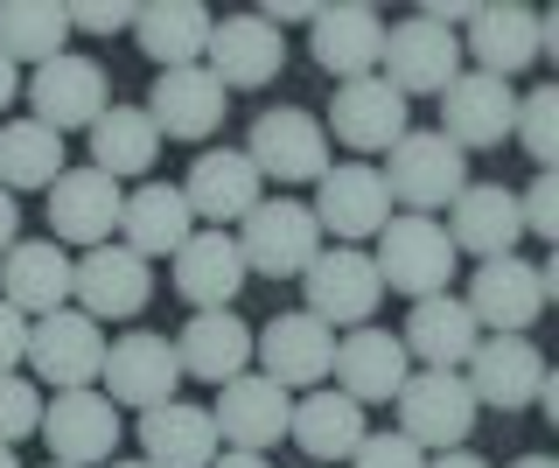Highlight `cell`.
Instances as JSON below:
<instances>
[{"label":"cell","mask_w":559,"mask_h":468,"mask_svg":"<svg viewBox=\"0 0 559 468\" xmlns=\"http://www.w3.org/2000/svg\"><path fill=\"white\" fill-rule=\"evenodd\" d=\"M384 154H392V168H378V176H384V196L406 203L413 217L448 211V203L468 189V154L454 147L448 133H399Z\"/></svg>","instance_id":"cell-1"},{"label":"cell","mask_w":559,"mask_h":468,"mask_svg":"<svg viewBox=\"0 0 559 468\" xmlns=\"http://www.w3.org/2000/svg\"><path fill=\"white\" fill-rule=\"evenodd\" d=\"M231 238L245 252V273H266V280H301L314 266V252H322V224L294 196H259V211Z\"/></svg>","instance_id":"cell-2"},{"label":"cell","mask_w":559,"mask_h":468,"mask_svg":"<svg viewBox=\"0 0 559 468\" xmlns=\"http://www.w3.org/2000/svg\"><path fill=\"white\" fill-rule=\"evenodd\" d=\"M371 266H378V287L406 293V301H427V293H448V280H454V245L433 217L406 211V217H384Z\"/></svg>","instance_id":"cell-3"},{"label":"cell","mask_w":559,"mask_h":468,"mask_svg":"<svg viewBox=\"0 0 559 468\" xmlns=\"http://www.w3.org/2000/svg\"><path fill=\"white\" fill-rule=\"evenodd\" d=\"M392 406H399V433L413 447H433V455L441 447H468V433L483 420V406H476L462 371H413Z\"/></svg>","instance_id":"cell-4"},{"label":"cell","mask_w":559,"mask_h":468,"mask_svg":"<svg viewBox=\"0 0 559 468\" xmlns=\"http://www.w3.org/2000/svg\"><path fill=\"white\" fill-rule=\"evenodd\" d=\"M245 161L259 168V182H322L329 168V133L308 106H266L252 119V141H245Z\"/></svg>","instance_id":"cell-5"},{"label":"cell","mask_w":559,"mask_h":468,"mask_svg":"<svg viewBox=\"0 0 559 468\" xmlns=\"http://www.w3.org/2000/svg\"><path fill=\"white\" fill-rule=\"evenodd\" d=\"M28 363L49 392H84L105 371V322H92L84 308H57V315L28 322Z\"/></svg>","instance_id":"cell-6"},{"label":"cell","mask_w":559,"mask_h":468,"mask_svg":"<svg viewBox=\"0 0 559 468\" xmlns=\"http://www.w3.org/2000/svg\"><path fill=\"white\" fill-rule=\"evenodd\" d=\"M301 293H308V315L329 322V328H364L378 315V301H384L371 252H357V245H322L314 252V266L301 273Z\"/></svg>","instance_id":"cell-7"},{"label":"cell","mask_w":559,"mask_h":468,"mask_svg":"<svg viewBox=\"0 0 559 468\" xmlns=\"http://www.w3.org/2000/svg\"><path fill=\"white\" fill-rule=\"evenodd\" d=\"M384 84H392L399 98H441L454 77H462V43H454V28H433V22H399L384 28V57H378Z\"/></svg>","instance_id":"cell-8"},{"label":"cell","mask_w":559,"mask_h":468,"mask_svg":"<svg viewBox=\"0 0 559 468\" xmlns=\"http://www.w3.org/2000/svg\"><path fill=\"white\" fill-rule=\"evenodd\" d=\"M252 357H259V377H273L280 392H314L336 363V328L314 322L308 308H294V315H273L252 336Z\"/></svg>","instance_id":"cell-9"},{"label":"cell","mask_w":559,"mask_h":468,"mask_svg":"<svg viewBox=\"0 0 559 468\" xmlns=\"http://www.w3.org/2000/svg\"><path fill=\"white\" fill-rule=\"evenodd\" d=\"M98 385H105V398H112V406H133V412L168 406L175 385H182L175 343H168V336H154V328H127L119 343H105V371H98Z\"/></svg>","instance_id":"cell-10"},{"label":"cell","mask_w":559,"mask_h":468,"mask_svg":"<svg viewBox=\"0 0 559 468\" xmlns=\"http://www.w3.org/2000/svg\"><path fill=\"white\" fill-rule=\"evenodd\" d=\"M70 301L92 322H133L140 308L154 301V273H147V259L127 252V245H92L70 266Z\"/></svg>","instance_id":"cell-11"},{"label":"cell","mask_w":559,"mask_h":468,"mask_svg":"<svg viewBox=\"0 0 559 468\" xmlns=\"http://www.w3.org/2000/svg\"><path fill=\"white\" fill-rule=\"evenodd\" d=\"M35 433L49 441V461L98 468V461H112V447H119V412H112V398L98 385L57 392V398H43V427Z\"/></svg>","instance_id":"cell-12"},{"label":"cell","mask_w":559,"mask_h":468,"mask_svg":"<svg viewBox=\"0 0 559 468\" xmlns=\"http://www.w3.org/2000/svg\"><path fill=\"white\" fill-rule=\"evenodd\" d=\"M468 315H476V328H489V336H532V322L546 315V280H538L532 259H483L476 280H468Z\"/></svg>","instance_id":"cell-13"},{"label":"cell","mask_w":559,"mask_h":468,"mask_svg":"<svg viewBox=\"0 0 559 468\" xmlns=\"http://www.w3.org/2000/svg\"><path fill=\"white\" fill-rule=\"evenodd\" d=\"M308 211H314V224H322V238L357 245V238H378V231H384L392 196H384V176H378L371 161H343V168H322Z\"/></svg>","instance_id":"cell-14"},{"label":"cell","mask_w":559,"mask_h":468,"mask_svg":"<svg viewBox=\"0 0 559 468\" xmlns=\"http://www.w3.org/2000/svg\"><path fill=\"white\" fill-rule=\"evenodd\" d=\"M119 211H127V189L112 176H98V168H63L49 182V238L57 245H84V252L112 245Z\"/></svg>","instance_id":"cell-15"},{"label":"cell","mask_w":559,"mask_h":468,"mask_svg":"<svg viewBox=\"0 0 559 468\" xmlns=\"http://www.w3.org/2000/svg\"><path fill=\"white\" fill-rule=\"evenodd\" d=\"M182 203H189V217L197 224H210V231H231V224H245L259 211V168L245 161V147H210V154H197V168H189L182 182Z\"/></svg>","instance_id":"cell-16"},{"label":"cell","mask_w":559,"mask_h":468,"mask_svg":"<svg viewBox=\"0 0 559 468\" xmlns=\"http://www.w3.org/2000/svg\"><path fill=\"white\" fill-rule=\"evenodd\" d=\"M462 377H468V392H476V406L518 412V406L538 398V385H546V357H538L532 336H483L476 350H468Z\"/></svg>","instance_id":"cell-17"},{"label":"cell","mask_w":559,"mask_h":468,"mask_svg":"<svg viewBox=\"0 0 559 468\" xmlns=\"http://www.w3.org/2000/svg\"><path fill=\"white\" fill-rule=\"evenodd\" d=\"M203 71L224 84V92H259V84L280 77V63H287V43H280V28H266L259 14H224V22H210V49H203Z\"/></svg>","instance_id":"cell-18"},{"label":"cell","mask_w":559,"mask_h":468,"mask_svg":"<svg viewBox=\"0 0 559 468\" xmlns=\"http://www.w3.org/2000/svg\"><path fill=\"white\" fill-rule=\"evenodd\" d=\"M322 133H336L349 154H384L399 133H413V106L384 77H349L336 84V106H329Z\"/></svg>","instance_id":"cell-19"},{"label":"cell","mask_w":559,"mask_h":468,"mask_svg":"<svg viewBox=\"0 0 559 468\" xmlns=\"http://www.w3.org/2000/svg\"><path fill=\"white\" fill-rule=\"evenodd\" d=\"M287 412L294 398L273 385V377L245 371L231 385H217V406H210V420H217V441L238 447V455H266V447L287 433Z\"/></svg>","instance_id":"cell-20"},{"label":"cell","mask_w":559,"mask_h":468,"mask_svg":"<svg viewBox=\"0 0 559 468\" xmlns=\"http://www.w3.org/2000/svg\"><path fill=\"white\" fill-rule=\"evenodd\" d=\"M511 119H518V92L503 77H483V71H462L441 92V133L462 154L476 147H503L511 141Z\"/></svg>","instance_id":"cell-21"},{"label":"cell","mask_w":559,"mask_h":468,"mask_svg":"<svg viewBox=\"0 0 559 468\" xmlns=\"http://www.w3.org/2000/svg\"><path fill=\"white\" fill-rule=\"evenodd\" d=\"M518 238H524V224H518V189H503V182H468L462 196L448 203V245L454 259H511L518 252Z\"/></svg>","instance_id":"cell-22"},{"label":"cell","mask_w":559,"mask_h":468,"mask_svg":"<svg viewBox=\"0 0 559 468\" xmlns=\"http://www.w3.org/2000/svg\"><path fill=\"white\" fill-rule=\"evenodd\" d=\"M336 392H349L357 406H384V398H399V385L413 377V357H406V343L392 336V328H349V336L336 343Z\"/></svg>","instance_id":"cell-23"},{"label":"cell","mask_w":559,"mask_h":468,"mask_svg":"<svg viewBox=\"0 0 559 468\" xmlns=\"http://www.w3.org/2000/svg\"><path fill=\"white\" fill-rule=\"evenodd\" d=\"M314 63H322L329 77H378V57H384V14L378 8H364V0H343V8H322L314 14Z\"/></svg>","instance_id":"cell-24"},{"label":"cell","mask_w":559,"mask_h":468,"mask_svg":"<svg viewBox=\"0 0 559 468\" xmlns=\"http://www.w3.org/2000/svg\"><path fill=\"white\" fill-rule=\"evenodd\" d=\"M28 106L35 119H43L49 133H70V127H92V119L105 112V71L92 57H49V63H35V77H28Z\"/></svg>","instance_id":"cell-25"},{"label":"cell","mask_w":559,"mask_h":468,"mask_svg":"<svg viewBox=\"0 0 559 468\" xmlns=\"http://www.w3.org/2000/svg\"><path fill=\"white\" fill-rule=\"evenodd\" d=\"M0 301L28 322L70 308V252L57 238H43V245H22V238H14V245L0 252Z\"/></svg>","instance_id":"cell-26"},{"label":"cell","mask_w":559,"mask_h":468,"mask_svg":"<svg viewBox=\"0 0 559 468\" xmlns=\"http://www.w3.org/2000/svg\"><path fill=\"white\" fill-rule=\"evenodd\" d=\"M224 98H231V92L197 63V71H162V77H154V92H147L140 112L154 119L162 141H203V133L224 127Z\"/></svg>","instance_id":"cell-27"},{"label":"cell","mask_w":559,"mask_h":468,"mask_svg":"<svg viewBox=\"0 0 559 468\" xmlns=\"http://www.w3.org/2000/svg\"><path fill=\"white\" fill-rule=\"evenodd\" d=\"M468 49H476V71L511 84L518 71H532L546 49H538V8L524 0H483L476 22H468Z\"/></svg>","instance_id":"cell-28"},{"label":"cell","mask_w":559,"mask_h":468,"mask_svg":"<svg viewBox=\"0 0 559 468\" xmlns=\"http://www.w3.org/2000/svg\"><path fill=\"white\" fill-rule=\"evenodd\" d=\"M245 287V252L231 231H189V245L175 252V293H182L197 315L210 308H231Z\"/></svg>","instance_id":"cell-29"},{"label":"cell","mask_w":559,"mask_h":468,"mask_svg":"<svg viewBox=\"0 0 559 468\" xmlns=\"http://www.w3.org/2000/svg\"><path fill=\"white\" fill-rule=\"evenodd\" d=\"M217 447L224 441H217L210 406H182V398H168V406L140 412V461H154V468H210Z\"/></svg>","instance_id":"cell-30"},{"label":"cell","mask_w":559,"mask_h":468,"mask_svg":"<svg viewBox=\"0 0 559 468\" xmlns=\"http://www.w3.org/2000/svg\"><path fill=\"white\" fill-rule=\"evenodd\" d=\"M175 363L197 385H231L252 363V328H245L231 308H210V315H189V328L175 336Z\"/></svg>","instance_id":"cell-31"},{"label":"cell","mask_w":559,"mask_h":468,"mask_svg":"<svg viewBox=\"0 0 559 468\" xmlns=\"http://www.w3.org/2000/svg\"><path fill=\"white\" fill-rule=\"evenodd\" d=\"M406 357H419L427 371H462L468 350L483 343L476 315H468V301H454V293H427V301H413L406 315Z\"/></svg>","instance_id":"cell-32"},{"label":"cell","mask_w":559,"mask_h":468,"mask_svg":"<svg viewBox=\"0 0 559 468\" xmlns=\"http://www.w3.org/2000/svg\"><path fill=\"white\" fill-rule=\"evenodd\" d=\"M133 43L162 71H197L210 49V8H197V0H147V8H133Z\"/></svg>","instance_id":"cell-33"},{"label":"cell","mask_w":559,"mask_h":468,"mask_svg":"<svg viewBox=\"0 0 559 468\" xmlns=\"http://www.w3.org/2000/svg\"><path fill=\"white\" fill-rule=\"evenodd\" d=\"M287 433H294V447H301L308 461H349L357 441L371 433V420H364V406L349 392H322V385H314L301 406L287 412Z\"/></svg>","instance_id":"cell-34"},{"label":"cell","mask_w":559,"mask_h":468,"mask_svg":"<svg viewBox=\"0 0 559 468\" xmlns=\"http://www.w3.org/2000/svg\"><path fill=\"white\" fill-rule=\"evenodd\" d=\"M189 231H197V217H189V203H182V189H175V182L127 189V211H119V238H127V252L175 259V252L189 245Z\"/></svg>","instance_id":"cell-35"},{"label":"cell","mask_w":559,"mask_h":468,"mask_svg":"<svg viewBox=\"0 0 559 468\" xmlns=\"http://www.w3.org/2000/svg\"><path fill=\"white\" fill-rule=\"evenodd\" d=\"M154 154H162V133H154V119L140 106H105L92 119V168L98 176H112V182L147 176Z\"/></svg>","instance_id":"cell-36"},{"label":"cell","mask_w":559,"mask_h":468,"mask_svg":"<svg viewBox=\"0 0 559 468\" xmlns=\"http://www.w3.org/2000/svg\"><path fill=\"white\" fill-rule=\"evenodd\" d=\"M63 176V133H49L43 119H14L0 127V189H49Z\"/></svg>","instance_id":"cell-37"},{"label":"cell","mask_w":559,"mask_h":468,"mask_svg":"<svg viewBox=\"0 0 559 468\" xmlns=\"http://www.w3.org/2000/svg\"><path fill=\"white\" fill-rule=\"evenodd\" d=\"M70 22L57 0H0V57L8 63H49L63 57Z\"/></svg>","instance_id":"cell-38"},{"label":"cell","mask_w":559,"mask_h":468,"mask_svg":"<svg viewBox=\"0 0 559 468\" xmlns=\"http://www.w3.org/2000/svg\"><path fill=\"white\" fill-rule=\"evenodd\" d=\"M511 133H518V147L538 161V176H552V161H559V92L552 84H538V92L518 98Z\"/></svg>","instance_id":"cell-39"},{"label":"cell","mask_w":559,"mask_h":468,"mask_svg":"<svg viewBox=\"0 0 559 468\" xmlns=\"http://www.w3.org/2000/svg\"><path fill=\"white\" fill-rule=\"evenodd\" d=\"M35 427H43V385L22 371H0V447L28 441Z\"/></svg>","instance_id":"cell-40"},{"label":"cell","mask_w":559,"mask_h":468,"mask_svg":"<svg viewBox=\"0 0 559 468\" xmlns=\"http://www.w3.org/2000/svg\"><path fill=\"white\" fill-rule=\"evenodd\" d=\"M349 468H427V447H413L406 433H364Z\"/></svg>","instance_id":"cell-41"},{"label":"cell","mask_w":559,"mask_h":468,"mask_svg":"<svg viewBox=\"0 0 559 468\" xmlns=\"http://www.w3.org/2000/svg\"><path fill=\"white\" fill-rule=\"evenodd\" d=\"M63 22L84 36H119L133 28V0H63Z\"/></svg>","instance_id":"cell-42"},{"label":"cell","mask_w":559,"mask_h":468,"mask_svg":"<svg viewBox=\"0 0 559 468\" xmlns=\"http://www.w3.org/2000/svg\"><path fill=\"white\" fill-rule=\"evenodd\" d=\"M518 224L532 238H559V176H538L532 189L518 196Z\"/></svg>","instance_id":"cell-43"},{"label":"cell","mask_w":559,"mask_h":468,"mask_svg":"<svg viewBox=\"0 0 559 468\" xmlns=\"http://www.w3.org/2000/svg\"><path fill=\"white\" fill-rule=\"evenodd\" d=\"M22 363H28V315L0 301V371H22Z\"/></svg>","instance_id":"cell-44"},{"label":"cell","mask_w":559,"mask_h":468,"mask_svg":"<svg viewBox=\"0 0 559 468\" xmlns=\"http://www.w3.org/2000/svg\"><path fill=\"white\" fill-rule=\"evenodd\" d=\"M314 14H322V8H314V0H273V8H259V22H314Z\"/></svg>","instance_id":"cell-45"},{"label":"cell","mask_w":559,"mask_h":468,"mask_svg":"<svg viewBox=\"0 0 559 468\" xmlns=\"http://www.w3.org/2000/svg\"><path fill=\"white\" fill-rule=\"evenodd\" d=\"M14 238H22V203H14L8 189H0V252H8Z\"/></svg>","instance_id":"cell-46"},{"label":"cell","mask_w":559,"mask_h":468,"mask_svg":"<svg viewBox=\"0 0 559 468\" xmlns=\"http://www.w3.org/2000/svg\"><path fill=\"white\" fill-rule=\"evenodd\" d=\"M427 468H489L483 455H468V447H441V455H433Z\"/></svg>","instance_id":"cell-47"},{"label":"cell","mask_w":559,"mask_h":468,"mask_svg":"<svg viewBox=\"0 0 559 468\" xmlns=\"http://www.w3.org/2000/svg\"><path fill=\"white\" fill-rule=\"evenodd\" d=\"M210 468H273L266 455H238V447H217V461H210Z\"/></svg>","instance_id":"cell-48"},{"label":"cell","mask_w":559,"mask_h":468,"mask_svg":"<svg viewBox=\"0 0 559 468\" xmlns=\"http://www.w3.org/2000/svg\"><path fill=\"white\" fill-rule=\"evenodd\" d=\"M14 92H22V71H14V63H8V57H0V112H8V106H14Z\"/></svg>","instance_id":"cell-49"},{"label":"cell","mask_w":559,"mask_h":468,"mask_svg":"<svg viewBox=\"0 0 559 468\" xmlns=\"http://www.w3.org/2000/svg\"><path fill=\"white\" fill-rule=\"evenodd\" d=\"M511 468H559V461H552V455H518Z\"/></svg>","instance_id":"cell-50"},{"label":"cell","mask_w":559,"mask_h":468,"mask_svg":"<svg viewBox=\"0 0 559 468\" xmlns=\"http://www.w3.org/2000/svg\"><path fill=\"white\" fill-rule=\"evenodd\" d=\"M0 468H22V461H14V447H0Z\"/></svg>","instance_id":"cell-51"},{"label":"cell","mask_w":559,"mask_h":468,"mask_svg":"<svg viewBox=\"0 0 559 468\" xmlns=\"http://www.w3.org/2000/svg\"><path fill=\"white\" fill-rule=\"evenodd\" d=\"M112 468H154V461H119V455H112Z\"/></svg>","instance_id":"cell-52"},{"label":"cell","mask_w":559,"mask_h":468,"mask_svg":"<svg viewBox=\"0 0 559 468\" xmlns=\"http://www.w3.org/2000/svg\"><path fill=\"white\" fill-rule=\"evenodd\" d=\"M49 468H70V461H49Z\"/></svg>","instance_id":"cell-53"}]
</instances>
